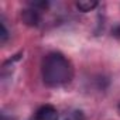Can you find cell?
Listing matches in <instances>:
<instances>
[{"label":"cell","instance_id":"1","mask_svg":"<svg viewBox=\"0 0 120 120\" xmlns=\"http://www.w3.org/2000/svg\"><path fill=\"white\" fill-rule=\"evenodd\" d=\"M42 79L48 86H61L71 82L74 76V68L71 62L59 52H51L45 55L41 65Z\"/></svg>","mask_w":120,"mask_h":120},{"label":"cell","instance_id":"2","mask_svg":"<svg viewBox=\"0 0 120 120\" xmlns=\"http://www.w3.org/2000/svg\"><path fill=\"white\" fill-rule=\"evenodd\" d=\"M58 110L52 105H44L35 112V120H58Z\"/></svg>","mask_w":120,"mask_h":120},{"label":"cell","instance_id":"3","mask_svg":"<svg viewBox=\"0 0 120 120\" xmlns=\"http://www.w3.org/2000/svg\"><path fill=\"white\" fill-rule=\"evenodd\" d=\"M21 20L24 24L30 27H37L41 21V14L35 9H26L21 11Z\"/></svg>","mask_w":120,"mask_h":120},{"label":"cell","instance_id":"4","mask_svg":"<svg viewBox=\"0 0 120 120\" xmlns=\"http://www.w3.org/2000/svg\"><path fill=\"white\" fill-rule=\"evenodd\" d=\"M96 6H98V2H96V0H79V2L76 3V7H78L82 13L92 11Z\"/></svg>","mask_w":120,"mask_h":120},{"label":"cell","instance_id":"5","mask_svg":"<svg viewBox=\"0 0 120 120\" xmlns=\"http://www.w3.org/2000/svg\"><path fill=\"white\" fill-rule=\"evenodd\" d=\"M7 38H9V30L6 27L4 20H2V21H0V42L4 44L7 41Z\"/></svg>","mask_w":120,"mask_h":120},{"label":"cell","instance_id":"6","mask_svg":"<svg viewBox=\"0 0 120 120\" xmlns=\"http://www.w3.org/2000/svg\"><path fill=\"white\" fill-rule=\"evenodd\" d=\"M31 6V9H35V10H45L48 7V2H30L28 3Z\"/></svg>","mask_w":120,"mask_h":120},{"label":"cell","instance_id":"7","mask_svg":"<svg viewBox=\"0 0 120 120\" xmlns=\"http://www.w3.org/2000/svg\"><path fill=\"white\" fill-rule=\"evenodd\" d=\"M67 120H83V114H82V112H74V113H71V116L67 119Z\"/></svg>","mask_w":120,"mask_h":120},{"label":"cell","instance_id":"8","mask_svg":"<svg viewBox=\"0 0 120 120\" xmlns=\"http://www.w3.org/2000/svg\"><path fill=\"white\" fill-rule=\"evenodd\" d=\"M112 33H113V35H114V37H120V24H116V26L113 27Z\"/></svg>","mask_w":120,"mask_h":120}]
</instances>
